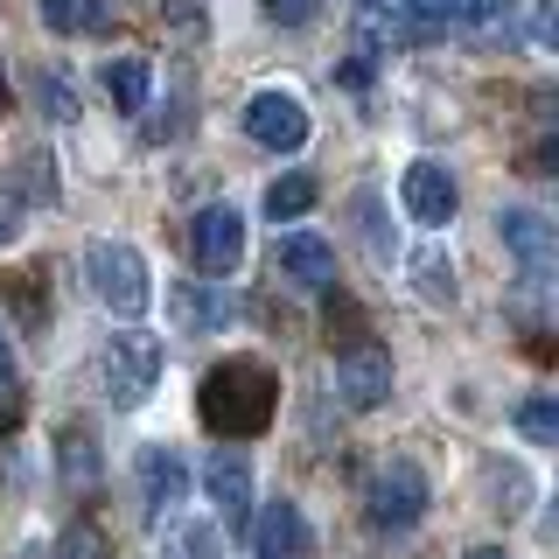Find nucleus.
Masks as SVG:
<instances>
[{
    "mask_svg": "<svg viewBox=\"0 0 559 559\" xmlns=\"http://www.w3.org/2000/svg\"><path fill=\"white\" fill-rule=\"evenodd\" d=\"M57 559H112V538H105L92 518H78V524L57 538Z\"/></svg>",
    "mask_w": 559,
    "mask_h": 559,
    "instance_id": "aec40b11",
    "label": "nucleus"
},
{
    "mask_svg": "<svg viewBox=\"0 0 559 559\" xmlns=\"http://www.w3.org/2000/svg\"><path fill=\"white\" fill-rule=\"evenodd\" d=\"M84 280H92L98 308H112L119 322L147 314V301H154V287H147V259H140L133 245H119V238H92V245H84Z\"/></svg>",
    "mask_w": 559,
    "mask_h": 559,
    "instance_id": "f03ea898",
    "label": "nucleus"
},
{
    "mask_svg": "<svg viewBox=\"0 0 559 559\" xmlns=\"http://www.w3.org/2000/svg\"><path fill=\"white\" fill-rule=\"evenodd\" d=\"M168 308H175V322H182L189 336H203V329H224V322H231V294H224V280H210V287H175Z\"/></svg>",
    "mask_w": 559,
    "mask_h": 559,
    "instance_id": "4468645a",
    "label": "nucleus"
},
{
    "mask_svg": "<svg viewBox=\"0 0 559 559\" xmlns=\"http://www.w3.org/2000/svg\"><path fill=\"white\" fill-rule=\"evenodd\" d=\"M399 197H406V210H413V224H427V231H441V224H454V175L441 168V162H413L406 168V182H399Z\"/></svg>",
    "mask_w": 559,
    "mask_h": 559,
    "instance_id": "1a4fd4ad",
    "label": "nucleus"
},
{
    "mask_svg": "<svg viewBox=\"0 0 559 559\" xmlns=\"http://www.w3.org/2000/svg\"><path fill=\"white\" fill-rule=\"evenodd\" d=\"M8 301H14V314H22V329H43L49 322V308H43V266H14L8 273Z\"/></svg>",
    "mask_w": 559,
    "mask_h": 559,
    "instance_id": "a211bd4d",
    "label": "nucleus"
},
{
    "mask_svg": "<svg viewBox=\"0 0 559 559\" xmlns=\"http://www.w3.org/2000/svg\"><path fill=\"white\" fill-rule=\"evenodd\" d=\"M98 84H105V98H112L119 112H140L147 92H154V70H147V57H112L98 70Z\"/></svg>",
    "mask_w": 559,
    "mask_h": 559,
    "instance_id": "2eb2a0df",
    "label": "nucleus"
},
{
    "mask_svg": "<svg viewBox=\"0 0 559 559\" xmlns=\"http://www.w3.org/2000/svg\"><path fill=\"white\" fill-rule=\"evenodd\" d=\"M0 378H14V343H8V322H0Z\"/></svg>",
    "mask_w": 559,
    "mask_h": 559,
    "instance_id": "c85d7f7f",
    "label": "nucleus"
},
{
    "mask_svg": "<svg viewBox=\"0 0 559 559\" xmlns=\"http://www.w3.org/2000/svg\"><path fill=\"white\" fill-rule=\"evenodd\" d=\"M154 378H162V343L154 336H112L105 343V392H112V406H147V392H154Z\"/></svg>",
    "mask_w": 559,
    "mask_h": 559,
    "instance_id": "39448f33",
    "label": "nucleus"
},
{
    "mask_svg": "<svg viewBox=\"0 0 559 559\" xmlns=\"http://www.w3.org/2000/svg\"><path fill=\"white\" fill-rule=\"evenodd\" d=\"M468 559H511V552H503V546H476V552H468Z\"/></svg>",
    "mask_w": 559,
    "mask_h": 559,
    "instance_id": "c756f323",
    "label": "nucleus"
},
{
    "mask_svg": "<svg viewBox=\"0 0 559 559\" xmlns=\"http://www.w3.org/2000/svg\"><path fill=\"white\" fill-rule=\"evenodd\" d=\"M336 384H343V399H349L357 413L384 406V399H392V349L357 329L349 343H336Z\"/></svg>",
    "mask_w": 559,
    "mask_h": 559,
    "instance_id": "20e7f679",
    "label": "nucleus"
},
{
    "mask_svg": "<svg viewBox=\"0 0 559 559\" xmlns=\"http://www.w3.org/2000/svg\"><path fill=\"white\" fill-rule=\"evenodd\" d=\"M35 98H43V112H49V119H78V98H70V84H63V78H49V70L35 78Z\"/></svg>",
    "mask_w": 559,
    "mask_h": 559,
    "instance_id": "412c9836",
    "label": "nucleus"
},
{
    "mask_svg": "<svg viewBox=\"0 0 559 559\" xmlns=\"http://www.w3.org/2000/svg\"><path fill=\"white\" fill-rule=\"evenodd\" d=\"M518 433L532 448H552L559 441V399H524V406H518Z\"/></svg>",
    "mask_w": 559,
    "mask_h": 559,
    "instance_id": "6ab92c4d",
    "label": "nucleus"
},
{
    "mask_svg": "<svg viewBox=\"0 0 559 559\" xmlns=\"http://www.w3.org/2000/svg\"><path fill=\"white\" fill-rule=\"evenodd\" d=\"M105 14H112L105 0H43V22L57 35H98Z\"/></svg>",
    "mask_w": 559,
    "mask_h": 559,
    "instance_id": "f3484780",
    "label": "nucleus"
},
{
    "mask_svg": "<svg viewBox=\"0 0 559 559\" xmlns=\"http://www.w3.org/2000/svg\"><path fill=\"white\" fill-rule=\"evenodd\" d=\"M364 8H378V0H364Z\"/></svg>",
    "mask_w": 559,
    "mask_h": 559,
    "instance_id": "2f4dec72",
    "label": "nucleus"
},
{
    "mask_svg": "<svg viewBox=\"0 0 559 559\" xmlns=\"http://www.w3.org/2000/svg\"><path fill=\"white\" fill-rule=\"evenodd\" d=\"M427 476H419L413 454H384V462L371 468V483H364V511H371L378 532H406V524L427 518Z\"/></svg>",
    "mask_w": 559,
    "mask_h": 559,
    "instance_id": "7ed1b4c3",
    "label": "nucleus"
},
{
    "mask_svg": "<svg viewBox=\"0 0 559 559\" xmlns=\"http://www.w3.org/2000/svg\"><path fill=\"white\" fill-rule=\"evenodd\" d=\"M497 14H503V0H468L462 22H497Z\"/></svg>",
    "mask_w": 559,
    "mask_h": 559,
    "instance_id": "bb28decb",
    "label": "nucleus"
},
{
    "mask_svg": "<svg viewBox=\"0 0 559 559\" xmlns=\"http://www.w3.org/2000/svg\"><path fill=\"white\" fill-rule=\"evenodd\" d=\"M189 252H197V266L210 280H231L238 259H245V217L231 203H210L197 224H189Z\"/></svg>",
    "mask_w": 559,
    "mask_h": 559,
    "instance_id": "423d86ee",
    "label": "nucleus"
},
{
    "mask_svg": "<svg viewBox=\"0 0 559 559\" xmlns=\"http://www.w3.org/2000/svg\"><path fill=\"white\" fill-rule=\"evenodd\" d=\"M203 483H210V503H217V518H224V532H245L252 524V468L238 462V454H210V468H203Z\"/></svg>",
    "mask_w": 559,
    "mask_h": 559,
    "instance_id": "9d476101",
    "label": "nucleus"
},
{
    "mask_svg": "<svg viewBox=\"0 0 559 559\" xmlns=\"http://www.w3.org/2000/svg\"><path fill=\"white\" fill-rule=\"evenodd\" d=\"M14 217H22V210H14V197H0V245H8L14 231H22V224H14Z\"/></svg>",
    "mask_w": 559,
    "mask_h": 559,
    "instance_id": "cd10ccee",
    "label": "nucleus"
},
{
    "mask_svg": "<svg viewBox=\"0 0 559 559\" xmlns=\"http://www.w3.org/2000/svg\"><path fill=\"white\" fill-rule=\"evenodd\" d=\"M503 245L518 252V266H524V287L532 294H546L552 287V224L538 217V210H503Z\"/></svg>",
    "mask_w": 559,
    "mask_h": 559,
    "instance_id": "6e6552de",
    "label": "nucleus"
},
{
    "mask_svg": "<svg viewBox=\"0 0 559 559\" xmlns=\"http://www.w3.org/2000/svg\"><path fill=\"white\" fill-rule=\"evenodd\" d=\"M252 546H259V559H301V552H308V524H301V511H294L287 497L266 503V518L252 524Z\"/></svg>",
    "mask_w": 559,
    "mask_h": 559,
    "instance_id": "ddd939ff",
    "label": "nucleus"
},
{
    "mask_svg": "<svg viewBox=\"0 0 559 559\" xmlns=\"http://www.w3.org/2000/svg\"><path fill=\"white\" fill-rule=\"evenodd\" d=\"M273 273L294 280V287H329V280H336V252H329V238H314V231H287L273 245Z\"/></svg>",
    "mask_w": 559,
    "mask_h": 559,
    "instance_id": "9b49d317",
    "label": "nucleus"
},
{
    "mask_svg": "<svg viewBox=\"0 0 559 559\" xmlns=\"http://www.w3.org/2000/svg\"><path fill=\"white\" fill-rule=\"evenodd\" d=\"M63 462H70V476H92V462H98V454H92V427L63 433Z\"/></svg>",
    "mask_w": 559,
    "mask_h": 559,
    "instance_id": "4be33fe9",
    "label": "nucleus"
},
{
    "mask_svg": "<svg viewBox=\"0 0 559 559\" xmlns=\"http://www.w3.org/2000/svg\"><path fill=\"white\" fill-rule=\"evenodd\" d=\"M140 489H147V511H154V518L175 511V503L189 497V468H182V454H175V448H147V454H140Z\"/></svg>",
    "mask_w": 559,
    "mask_h": 559,
    "instance_id": "f8f14e48",
    "label": "nucleus"
},
{
    "mask_svg": "<svg viewBox=\"0 0 559 559\" xmlns=\"http://www.w3.org/2000/svg\"><path fill=\"white\" fill-rule=\"evenodd\" d=\"M419 280H427V294H433V301H448V294H454V280H448L441 259H419Z\"/></svg>",
    "mask_w": 559,
    "mask_h": 559,
    "instance_id": "393cba45",
    "label": "nucleus"
},
{
    "mask_svg": "<svg viewBox=\"0 0 559 559\" xmlns=\"http://www.w3.org/2000/svg\"><path fill=\"white\" fill-rule=\"evenodd\" d=\"M406 8L419 14V22H462V8H468V0H406Z\"/></svg>",
    "mask_w": 559,
    "mask_h": 559,
    "instance_id": "b1692460",
    "label": "nucleus"
},
{
    "mask_svg": "<svg viewBox=\"0 0 559 559\" xmlns=\"http://www.w3.org/2000/svg\"><path fill=\"white\" fill-rule=\"evenodd\" d=\"M8 427H22V392L0 378V433H8Z\"/></svg>",
    "mask_w": 559,
    "mask_h": 559,
    "instance_id": "a878e982",
    "label": "nucleus"
},
{
    "mask_svg": "<svg viewBox=\"0 0 559 559\" xmlns=\"http://www.w3.org/2000/svg\"><path fill=\"white\" fill-rule=\"evenodd\" d=\"M314 8H322V0H266V14H273V22H287V28L314 22Z\"/></svg>",
    "mask_w": 559,
    "mask_h": 559,
    "instance_id": "5701e85b",
    "label": "nucleus"
},
{
    "mask_svg": "<svg viewBox=\"0 0 559 559\" xmlns=\"http://www.w3.org/2000/svg\"><path fill=\"white\" fill-rule=\"evenodd\" d=\"M314 197H322L314 175H280V182L266 189V217L273 224H294V217H308V210H314Z\"/></svg>",
    "mask_w": 559,
    "mask_h": 559,
    "instance_id": "dca6fc26",
    "label": "nucleus"
},
{
    "mask_svg": "<svg viewBox=\"0 0 559 559\" xmlns=\"http://www.w3.org/2000/svg\"><path fill=\"white\" fill-rule=\"evenodd\" d=\"M245 133H252L259 147H273V154H294L308 140V105L294 92H259L245 105Z\"/></svg>",
    "mask_w": 559,
    "mask_h": 559,
    "instance_id": "0eeeda50",
    "label": "nucleus"
},
{
    "mask_svg": "<svg viewBox=\"0 0 559 559\" xmlns=\"http://www.w3.org/2000/svg\"><path fill=\"white\" fill-rule=\"evenodd\" d=\"M0 112H8V70H0Z\"/></svg>",
    "mask_w": 559,
    "mask_h": 559,
    "instance_id": "7c9ffc66",
    "label": "nucleus"
},
{
    "mask_svg": "<svg viewBox=\"0 0 559 559\" xmlns=\"http://www.w3.org/2000/svg\"><path fill=\"white\" fill-rule=\"evenodd\" d=\"M273 406H280V378L259 357H224V364L203 371L197 413H203V427L217 433V441H252V433H266Z\"/></svg>",
    "mask_w": 559,
    "mask_h": 559,
    "instance_id": "f257e3e1",
    "label": "nucleus"
}]
</instances>
